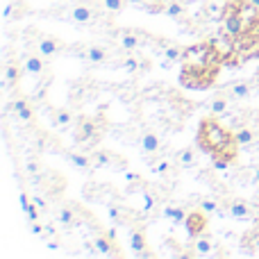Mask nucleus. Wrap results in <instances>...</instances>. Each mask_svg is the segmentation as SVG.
Here are the masks:
<instances>
[{
    "label": "nucleus",
    "mask_w": 259,
    "mask_h": 259,
    "mask_svg": "<svg viewBox=\"0 0 259 259\" xmlns=\"http://www.w3.org/2000/svg\"><path fill=\"white\" fill-rule=\"evenodd\" d=\"M223 64H225L223 57L216 53L209 41L187 46L184 55H182L180 84H182L184 89H193V91L209 89L216 82V75H219Z\"/></svg>",
    "instance_id": "f257e3e1"
},
{
    "label": "nucleus",
    "mask_w": 259,
    "mask_h": 259,
    "mask_svg": "<svg viewBox=\"0 0 259 259\" xmlns=\"http://www.w3.org/2000/svg\"><path fill=\"white\" fill-rule=\"evenodd\" d=\"M196 143L202 152L211 157H228V159L237 161V152H239V143L234 139V132H230L225 125H221L214 116L205 118L198 127L196 134Z\"/></svg>",
    "instance_id": "f03ea898"
},
{
    "label": "nucleus",
    "mask_w": 259,
    "mask_h": 259,
    "mask_svg": "<svg viewBox=\"0 0 259 259\" xmlns=\"http://www.w3.org/2000/svg\"><path fill=\"white\" fill-rule=\"evenodd\" d=\"M87 219V211L82 209L75 202H68V205H59L55 209V221H57L59 228L64 230H77Z\"/></svg>",
    "instance_id": "7ed1b4c3"
},
{
    "label": "nucleus",
    "mask_w": 259,
    "mask_h": 259,
    "mask_svg": "<svg viewBox=\"0 0 259 259\" xmlns=\"http://www.w3.org/2000/svg\"><path fill=\"white\" fill-rule=\"evenodd\" d=\"M221 30L232 39H239L243 34V21H241V12H239V0H228L225 3V12L221 18Z\"/></svg>",
    "instance_id": "20e7f679"
},
{
    "label": "nucleus",
    "mask_w": 259,
    "mask_h": 259,
    "mask_svg": "<svg viewBox=\"0 0 259 259\" xmlns=\"http://www.w3.org/2000/svg\"><path fill=\"white\" fill-rule=\"evenodd\" d=\"M103 137V125L91 116H82L75 125V141L80 146H96Z\"/></svg>",
    "instance_id": "39448f33"
},
{
    "label": "nucleus",
    "mask_w": 259,
    "mask_h": 259,
    "mask_svg": "<svg viewBox=\"0 0 259 259\" xmlns=\"http://www.w3.org/2000/svg\"><path fill=\"white\" fill-rule=\"evenodd\" d=\"M116 39H118V46L123 48V53H134L143 44H155V36L143 34V32H137V30H118Z\"/></svg>",
    "instance_id": "423d86ee"
},
{
    "label": "nucleus",
    "mask_w": 259,
    "mask_h": 259,
    "mask_svg": "<svg viewBox=\"0 0 259 259\" xmlns=\"http://www.w3.org/2000/svg\"><path fill=\"white\" fill-rule=\"evenodd\" d=\"M223 209H225V214L232 216V219H237V221L257 219L255 207H252L248 200H241V198H230V200L223 205Z\"/></svg>",
    "instance_id": "0eeeda50"
},
{
    "label": "nucleus",
    "mask_w": 259,
    "mask_h": 259,
    "mask_svg": "<svg viewBox=\"0 0 259 259\" xmlns=\"http://www.w3.org/2000/svg\"><path fill=\"white\" fill-rule=\"evenodd\" d=\"M91 161H94V168H112V170H125V159L118 157L116 152L109 150H94L91 152Z\"/></svg>",
    "instance_id": "6e6552de"
},
{
    "label": "nucleus",
    "mask_w": 259,
    "mask_h": 259,
    "mask_svg": "<svg viewBox=\"0 0 259 259\" xmlns=\"http://www.w3.org/2000/svg\"><path fill=\"white\" fill-rule=\"evenodd\" d=\"M118 68H125L127 73H137V71H148L150 68V59L143 57L139 50H134V53H125L121 59H118Z\"/></svg>",
    "instance_id": "1a4fd4ad"
},
{
    "label": "nucleus",
    "mask_w": 259,
    "mask_h": 259,
    "mask_svg": "<svg viewBox=\"0 0 259 259\" xmlns=\"http://www.w3.org/2000/svg\"><path fill=\"white\" fill-rule=\"evenodd\" d=\"M239 12H241L243 32L259 30V9L250 3V0H239Z\"/></svg>",
    "instance_id": "9d476101"
},
{
    "label": "nucleus",
    "mask_w": 259,
    "mask_h": 259,
    "mask_svg": "<svg viewBox=\"0 0 259 259\" xmlns=\"http://www.w3.org/2000/svg\"><path fill=\"white\" fill-rule=\"evenodd\" d=\"M184 228H187V232H189V237L191 239L200 237L202 232H207V214L202 209L189 211L187 221H184Z\"/></svg>",
    "instance_id": "9b49d317"
},
{
    "label": "nucleus",
    "mask_w": 259,
    "mask_h": 259,
    "mask_svg": "<svg viewBox=\"0 0 259 259\" xmlns=\"http://www.w3.org/2000/svg\"><path fill=\"white\" fill-rule=\"evenodd\" d=\"M91 243H94L96 252H98L100 257H118L121 255V252L116 250L118 243L114 241V239H109L107 232H96L94 239H91Z\"/></svg>",
    "instance_id": "f8f14e48"
},
{
    "label": "nucleus",
    "mask_w": 259,
    "mask_h": 259,
    "mask_svg": "<svg viewBox=\"0 0 259 259\" xmlns=\"http://www.w3.org/2000/svg\"><path fill=\"white\" fill-rule=\"evenodd\" d=\"M130 248L137 257H152V252L148 250V241H146V234H143L141 225H134L130 228Z\"/></svg>",
    "instance_id": "ddd939ff"
},
{
    "label": "nucleus",
    "mask_w": 259,
    "mask_h": 259,
    "mask_svg": "<svg viewBox=\"0 0 259 259\" xmlns=\"http://www.w3.org/2000/svg\"><path fill=\"white\" fill-rule=\"evenodd\" d=\"M21 66H23V71L25 73H30V75H44L46 73V68H48V64H46V57L44 55H39L34 50V53H27V55H23V59H21Z\"/></svg>",
    "instance_id": "4468645a"
},
{
    "label": "nucleus",
    "mask_w": 259,
    "mask_h": 259,
    "mask_svg": "<svg viewBox=\"0 0 259 259\" xmlns=\"http://www.w3.org/2000/svg\"><path fill=\"white\" fill-rule=\"evenodd\" d=\"M34 50L39 55H44L46 59H50V57H57V55L64 53V44L59 39H53V36H39L34 44Z\"/></svg>",
    "instance_id": "2eb2a0df"
},
{
    "label": "nucleus",
    "mask_w": 259,
    "mask_h": 259,
    "mask_svg": "<svg viewBox=\"0 0 259 259\" xmlns=\"http://www.w3.org/2000/svg\"><path fill=\"white\" fill-rule=\"evenodd\" d=\"M155 46H157V53L161 55V59H168V62H182V55H184V48L178 46L175 41H168V39H155Z\"/></svg>",
    "instance_id": "dca6fc26"
},
{
    "label": "nucleus",
    "mask_w": 259,
    "mask_h": 259,
    "mask_svg": "<svg viewBox=\"0 0 259 259\" xmlns=\"http://www.w3.org/2000/svg\"><path fill=\"white\" fill-rule=\"evenodd\" d=\"M96 16H98L96 7L94 5H87V3H77L68 9V18L75 21V23H80V25H87V23L96 21Z\"/></svg>",
    "instance_id": "f3484780"
},
{
    "label": "nucleus",
    "mask_w": 259,
    "mask_h": 259,
    "mask_svg": "<svg viewBox=\"0 0 259 259\" xmlns=\"http://www.w3.org/2000/svg\"><path fill=\"white\" fill-rule=\"evenodd\" d=\"M77 57H82L89 64H107L109 53L103 46H82V50H77Z\"/></svg>",
    "instance_id": "a211bd4d"
},
{
    "label": "nucleus",
    "mask_w": 259,
    "mask_h": 259,
    "mask_svg": "<svg viewBox=\"0 0 259 259\" xmlns=\"http://www.w3.org/2000/svg\"><path fill=\"white\" fill-rule=\"evenodd\" d=\"M178 161L175 157H152L150 161V170L155 175H166V178H173L175 170H178Z\"/></svg>",
    "instance_id": "6ab92c4d"
},
{
    "label": "nucleus",
    "mask_w": 259,
    "mask_h": 259,
    "mask_svg": "<svg viewBox=\"0 0 259 259\" xmlns=\"http://www.w3.org/2000/svg\"><path fill=\"white\" fill-rule=\"evenodd\" d=\"M191 248H193V252H189V255H193V257H209V255H214V248L216 246H214V239H211L207 232H202L200 237L193 239Z\"/></svg>",
    "instance_id": "aec40b11"
},
{
    "label": "nucleus",
    "mask_w": 259,
    "mask_h": 259,
    "mask_svg": "<svg viewBox=\"0 0 259 259\" xmlns=\"http://www.w3.org/2000/svg\"><path fill=\"white\" fill-rule=\"evenodd\" d=\"M230 105H232V96L225 94V91L216 94L214 98L209 100V112H211V116H228V114H230Z\"/></svg>",
    "instance_id": "412c9836"
},
{
    "label": "nucleus",
    "mask_w": 259,
    "mask_h": 259,
    "mask_svg": "<svg viewBox=\"0 0 259 259\" xmlns=\"http://www.w3.org/2000/svg\"><path fill=\"white\" fill-rule=\"evenodd\" d=\"M139 146H141V150L146 152V155H159V150H161V139L157 137L155 132L146 130V132H141V137H139Z\"/></svg>",
    "instance_id": "4be33fe9"
},
{
    "label": "nucleus",
    "mask_w": 259,
    "mask_h": 259,
    "mask_svg": "<svg viewBox=\"0 0 259 259\" xmlns=\"http://www.w3.org/2000/svg\"><path fill=\"white\" fill-rule=\"evenodd\" d=\"M223 91L232 96V100H248V98H250V84H248V82H243V80L228 82Z\"/></svg>",
    "instance_id": "5701e85b"
},
{
    "label": "nucleus",
    "mask_w": 259,
    "mask_h": 259,
    "mask_svg": "<svg viewBox=\"0 0 259 259\" xmlns=\"http://www.w3.org/2000/svg\"><path fill=\"white\" fill-rule=\"evenodd\" d=\"M73 114L68 112V109H55V112H50V125L55 130H68L73 125Z\"/></svg>",
    "instance_id": "b1692460"
},
{
    "label": "nucleus",
    "mask_w": 259,
    "mask_h": 259,
    "mask_svg": "<svg viewBox=\"0 0 259 259\" xmlns=\"http://www.w3.org/2000/svg\"><path fill=\"white\" fill-rule=\"evenodd\" d=\"M175 161L180 168H193V166H198V150L196 148H182L175 155Z\"/></svg>",
    "instance_id": "393cba45"
},
{
    "label": "nucleus",
    "mask_w": 259,
    "mask_h": 259,
    "mask_svg": "<svg viewBox=\"0 0 259 259\" xmlns=\"http://www.w3.org/2000/svg\"><path fill=\"white\" fill-rule=\"evenodd\" d=\"M12 109H14V114H16L18 121H23V123H32V118H34V112H32L30 103H27V100H23V98L14 100Z\"/></svg>",
    "instance_id": "a878e982"
},
{
    "label": "nucleus",
    "mask_w": 259,
    "mask_h": 259,
    "mask_svg": "<svg viewBox=\"0 0 259 259\" xmlns=\"http://www.w3.org/2000/svg\"><path fill=\"white\" fill-rule=\"evenodd\" d=\"M234 139H237V143L241 148H246L257 141V132H255V127H250V125H239L234 130Z\"/></svg>",
    "instance_id": "bb28decb"
},
{
    "label": "nucleus",
    "mask_w": 259,
    "mask_h": 259,
    "mask_svg": "<svg viewBox=\"0 0 259 259\" xmlns=\"http://www.w3.org/2000/svg\"><path fill=\"white\" fill-rule=\"evenodd\" d=\"M223 12H225V3H221V0H207L205 3V16L209 21H221Z\"/></svg>",
    "instance_id": "cd10ccee"
},
{
    "label": "nucleus",
    "mask_w": 259,
    "mask_h": 259,
    "mask_svg": "<svg viewBox=\"0 0 259 259\" xmlns=\"http://www.w3.org/2000/svg\"><path fill=\"white\" fill-rule=\"evenodd\" d=\"M164 216L170 221L173 225H182L187 221V211L182 209L180 205H166L164 207Z\"/></svg>",
    "instance_id": "c85d7f7f"
},
{
    "label": "nucleus",
    "mask_w": 259,
    "mask_h": 259,
    "mask_svg": "<svg viewBox=\"0 0 259 259\" xmlns=\"http://www.w3.org/2000/svg\"><path fill=\"white\" fill-rule=\"evenodd\" d=\"M66 159L71 161L75 168H80V170L94 168V161H91V157L89 155H82V152H66Z\"/></svg>",
    "instance_id": "c756f323"
},
{
    "label": "nucleus",
    "mask_w": 259,
    "mask_h": 259,
    "mask_svg": "<svg viewBox=\"0 0 259 259\" xmlns=\"http://www.w3.org/2000/svg\"><path fill=\"white\" fill-rule=\"evenodd\" d=\"M18 77H21V68H18V64L9 62L7 66H5V73H3V82L7 89H12L14 84H18Z\"/></svg>",
    "instance_id": "7c9ffc66"
},
{
    "label": "nucleus",
    "mask_w": 259,
    "mask_h": 259,
    "mask_svg": "<svg viewBox=\"0 0 259 259\" xmlns=\"http://www.w3.org/2000/svg\"><path fill=\"white\" fill-rule=\"evenodd\" d=\"M184 12H187V3H182V0H170V3L164 5V12L161 14H166V16H170V18H182Z\"/></svg>",
    "instance_id": "2f4dec72"
},
{
    "label": "nucleus",
    "mask_w": 259,
    "mask_h": 259,
    "mask_svg": "<svg viewBox=\"0 0 259 259\" xmlns=\"http://www.w3.org/2000/svg\"><path fill=\"white\" fill-rule=\"evenodd\" d=\"M198 209H202L205 214H219V216L225 214L223 205H221L219 200H214V198H202V200L198 202Z\"/></svg>",
    "instance_id": "473e14b6"
},
{
    "label": "nucleus",
    "mask_w": 259,
    "mask_h": 259,
    "mask_svg": "<svg viewBox=\"0 0 259 259\" xmlns=\"http://www.w3.org/2000/svg\"><path fill=\"white\" fill-rule=\"evenodd\" d=\"M25 175L30 180H36L41 175V161H39V157L36 155H30L25 159Z\"/></svg>",
    "instance_id": "72a5a7b5"
},
{
    "label": "nucleus",
    "mask_w": 259,
    "mask_h": 259,
    "mask_svg": "<svg viewBox=\"0 0 259 259\" xmlns=\"http://www.w3.org/2000/svg\"><path fill=\"white\" fill-rule=\"evenodd\" d=\"M100 3V7L105 9V12H109V14H121L123 9H125V3L127 0H98Z\"/></svg>",
    "instance_id": "f704fd0d"
},
{
    "label": "nucleus",
    "mask_w": 259,
    "mask_h": 259,
    "mask_svg": "<svg viewBox=\"0 0 259 259\" xmlns=\"http://www.w3.org/2000/svg\"><path fill=\"white\" fill-rule=\"evenodd\" d=\"M243 248H259V221H257L255 230H250V232L246 234V239H243Z\"/></svg>",
    "instance_id": "c9c22d12"
},
{
    "label": "nucleus",
    "mask_w": 259,
    "mask_h": 259,
    "mask_svg": "<svg viewBox=\"0 0 259 259\" xmlns=\"http://www.w3.org/2000/svg\"><path fill=\"white\" fill-rule=\"evenodd\" d=\"M25 216H27V223H32V221H39L44 219V214H41V209L34 205V202H30V207L25 209Z\"/></svg>",
    "instance_id": "e433bc0d"
},
{
    "label": "nucleus",
    "mask_w": 259,
    "mask_h": 259,
    "mask_svg": "<svg viewBox=\"0 0 259 259\" xmlns=\"http://www.w3.org/2000/svg\"><path fill=\"white\" fill-rule=\"evenodd\" d=\"M211 164H214V168H219V170H228L234 161L228 159V157H211Z\"/></svg>",
    "instance_id": "4c0bfd02"
},
{
    "label": "nucleus",
    "mask_w": 259,
    "mask_h": 259,
    "mask_svg": "<svg viewBox=\"0 0 259 259\" xmlns=\"http://www.w3.org/2000/svg\"><path fill=\"white\" fill-rule=\"evenodd\" d=\"M32 202H34L36 207L41 209V214H48V200H46V196H41V193H36V196H32Z\"/></svg>",
    "instance_id": "58836bf2"
},
{
    "label": "nucleus",
    "mask_w": 259,
    "mask_h": 259,
    "mask_svg": "<svg viewBox=\"0 0 259 259\" xmlns=\"http://www.w3.org/2000/svg\"><path fill=\"white\" fill-rule=\"evenodd\" d=\"M125 182L130 184V187H137V184H141V182H143V180H141V178H139V175H137V173H127V170H125Z\"/></svg>",
    "instance_id": "ea45409f"
},
{
    "label": "nucleus",
    "mask_w": 259,
    "mask_h": 259,
    "mask_svg": "<svg viewBox=\"0 0 259 259\" xmlns=\"http://www.w3.org/2000/svg\"><path fill=\"white\" fill-rule=\"evenodd\" d=\"M18 200H21V207H23V211H25L27 209V207H30V198H27V193L25 191H21V193H18Z\"/></svg>",
    "instance_id": "a19ab883"
},
{
    "label": "nucleus",
    "mask_w": 259,
    "mask_h": 259,
    "mask_svg": "<svg viewBox=\"0 0 259 259\" xmlns=\"http://www.w3.org/2000/svg\"><path fill=\"white\" fill-rule=\"evenodd\" d=\"M250 182L252 184H259V164L250 168Z\"/></svg>",
    "instance_id": "79ce46f5"
},
{
    "label": "nucleus",
    "mask_w": 259,
    "mask_h": 259,
    "mask_svg": "<svg viewBox=\"0 0 259 259\" xmlns=\"http://www.w3.org/2000/svg\"><path fill=\"white\" fill-rule=\"evenodd\" d=\"M116 234H118V230H116V228H109V230H107V237H109V239H114V241H116Z\"/></svg>",
    "instance_id": "37998d69"
},
{
    "label": "nucleus",
    "mask_w": 259,
    "mask_h": 259,
    "mask_svg": "<svg viewBox=\"0 0 259 259\" xmlns=\"http://www.w3.org/2000/svg\"><path fill=\"white\" fill-rule=\"evenodd\" d=\"M250 3H252V5H255V7H257V9H259V0H250Z\"/></svg>",
    "instance_id": "c03bdc74"
},
{
    "label": "nucleus",
    "mask_w": 259,
    "mask_h": 259,
    "mask_svg": "<svg viewBox=\"0 0 259 259\" xmlns=\"http://www.w3.org/2000/svg\"><path fill=\"white\" fill-rule=\"evenodd\" d=\"M255 202H257V207H259V191H257V198H255Z\"/></svg>",
    "instance_id": "a18cd8bd"
}]
</instances>
